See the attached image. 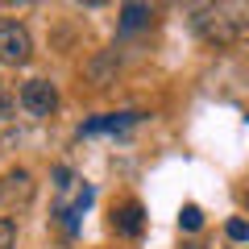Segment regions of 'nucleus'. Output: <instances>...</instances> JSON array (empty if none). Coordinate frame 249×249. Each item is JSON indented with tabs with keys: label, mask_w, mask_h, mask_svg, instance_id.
<instances>
[{
	"label": "nucleus",
	"mask_w": 249,
	"mask_h": 249,
	"mask_svg": "<svg viewBox=\"0 0 249 249\" xmlns=\"http://www.w3.org/2000/svg\"><path fill=\"white\" fill-rule=\"evenodd\" d=\"M196 34L204 42L229 46L249 34V4L245 0H224V4H204L196 9Z\"/></svg>",
	"instance_id": "f257e3e1"
},
{
	"label": "nucleus",
	"mask_w": 249,
	"mask_h": 249,
	"mask_svg": "<svg viewBox=\"0 0 249 249\" xmlns=\"http://www.w3.org/2000/svg\"><path fill=\"white\" fill-rule=\"evenodd\" d=\"M54 191H58V199H54V220H58V229L67 232V237H75L79 232V220L83 212L91 208V199H96V191H91V183H83V178H75L67 166L54 170Z\"/></svg>",
	"instance_id": "f03ea898"
},
{
	"label": "nucleus",
	"mask_w": 249,
	"mask_h": 249,
	"mask_svg": "<svg viewBox=\"0 0 249 249\" xmlns=\"http://www.w3.org/2000/svg\"><path fill=\"white\" fill-rule=\"evenodd\" d=\"M29 54H34L29 29L13 17H0V62L4 67H21V62H29Z\"/></svg>",
	"instance_id": "7ed1b4c3"
},
{
	"label": "nucleus",
	"mask_w": 249,
	"mask_h": 249,
	"mask_svg": "<svg viewBox=\"0 0 249 249\" xmlns=\"http://www.w3.org/2000/svg\"><path fill=\"white\" fill-rule=\"evenodd\" d=\"M34 175L29 170H21V166H13V170H4L0 175V208H9V212H25L29 204H34Z\"/></svg>",
	"instance_id": "20e7f679"
},
{
	"label": "nucleus",
	"mask_w": 249,
	"mask_h": 249,
	"mask_svg": "<svg viewBox=\"0 0 249 249\" xmlns=\"http://www.w3.org/2000/svg\"><path fill=\"white\" fill-rule=\"evenodd\" d=\"M17 100H21V108L29 116H50L58 108V88L50 79H25L21 91H17Z\"/></svg>",
	"instance_id": "39448f33"
},
{
	"label": "nucleus",
	"mask_w": 249,
	"mask_h": 249,
	"mask_svg": "<svg viewBox=\"0 0 249 249\" xmlns=\"http://www.w3.org/2000/svg\"><path fill=\"white\" fill-rule=\"evenodd\" d=\"M142 121V112H104V116H91L83 121L79 137H100V133H124V129H133Z\"/></svg>",
	"instance_id": "423d86ee"
},
{
	"label": "nucleus",
	"mask_w": 249,
	"mask_h": 249,
	"mask_svg": "<svg viewBox=\"0 0 249 249\" xmlns=\"http://www.w3.org/2000/svg\"><path fill=\"white\" fill-rule=\"evenodd\" d=\"M112 229L121 232V237H142V229H145V212H142V204H137V199L121 204V208L112 212Z\"/></svg>",
	"instance_id": "0eeeda50"
},
{
	"label": "nucleus",
	"mask_w": 249,
	"mask_h": 249,
	"mask_svg": "<svg viewBox=\"0 0 249 249\" xmlns=\"http://www.w3.org/2000/svg\"><path fill=\"white\" fill-rule=\"evenodd\" d=\"M154 25V9L150 4H121V29H150Z\"/></svg>",
	"instance_id": "6e6552de"
},
{
	"label": "nucleus",
	"mask_w": 249,
	"mask_h": 249,
	"mask_svg": "<svg viewBox=\"0 0 249 249\" xmlns=\"http://www.w3.org/2000/svg\"><path fill=\"white\" fill-rule=\"evenodd\" d=\"M178 229H187V232L204 229V212H199L196 204H183V212H178Z\"/></svg>",
	"instance_id": "1a4fd4ad"
},
{
	"label": "nucleus",
	"mask_w": 249,
	"mask_h": 249,
	"mask_svg": "<svg viewBox=\"0 0 249 249\" xmlns=\"http://www.w3.org/2000/svg\"><path fill=\"white\" fill-rule=\"evenodd\" d=\"M0 249H17V224L9 216H0Z\"/></svg>",
	"instance_id": "9d476101"
},
{
	"label": "nucleus",
	"mask_w": 249,
	"mask_h": 249,
	"mask_svg": "<svg viewBox=\"0 0 249 249\" xmlns=\"http://www.w3.org/2000/svg\"><path fill=\"white\" fill-rule=\"evenodd\" d=\"M17 104H21L17 91H9L4 83H0V116H13V112H17Z\"/></svg>",
	"instance_id": "9b49d317"
},
{
	"label": "nucleus",
	"mask_w": 249,
	"mask_h": 249,
	"mask_svg": "<svg viewBox=\"0 0 249 249\" xmlns=\"http://www.w3.org/2000/svg\"><path fill=\"white\" fill-rule=\"evenodd\" d=\"M224 232H229L232 241H249V220H229V229H224Z\"/></svg>",
	"instance_id": "f8f14e48"
}]
</instances>
